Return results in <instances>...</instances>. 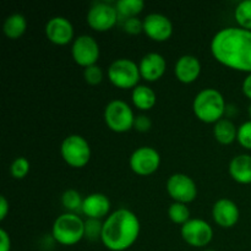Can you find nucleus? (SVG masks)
<instances>
[{"mask_svg": "<svg viewBox=\"0 0 251 251\" xmlns=\"http://www.w3.org/2000/svg\"><path fill=\"white\" fill-rule=\"evenodd\" d=\"M176 78L183 83H191L199 77L201 73V63L195 55L185 54L176 60L174 68Z\"/></svg>", "mask_w": 251, "mask_h": 251, "instance_id": "17", "label": "nucleus"}, {"mask_svg": "<svg viewBox=\"0 0 251 251\" xmlns=\"http://www.w3.org/2000/svg\"><path fill=\"white\" fill-rule=\"evenodd\" d=\"M211 53L223 65L251 74V31L242 27L220 29L211 41Z\"/></svg>", "mask_w": 251, "mask_h": 251, "instance_id": "1", "label": "nucleus"}, {"mask_svg": "<svg viewBox=\"0 0 251 251\" xmlns=\"http://www.w3.org/2000/svg\"><path fill=\"white\" fill-rule=\"evenodd\" d=\"M108 77L110 82L119 88H135L139 83L141 74L134 60L120 58L113 61L108 68Z\"/></svg>", "mask_w": 251, "mask_h": 251, "instance_id": "6", "label": "nucleus"}, {"mask_svg": "<svg viewBox=\"0 0 251 251\" xmlns=\"http://www.w3.org/2000/svg\"><path fill=\"white\" fill-rule=\"evenodd\" d=\"M83 78L90 85H98L103 80V70L100 69V66L96 65V64L95 65L87 66L83 70Z\"/></svg>", "mask_w": 251, "mask_h": 251, "instance_id": "29", "label": "nucleus"}, {"mask_svg": "<svg viewBox=\"0 0 251 251\" xmlns=\"http://www.w3.org/2000/svg\"><path fill=\"white\" fill-rule=\"evenodd\" d=\"M29 167H31V164H29V161L26 157H17L12 162L11 167H10V172H11V176L15 179H24L28 174Z\"/></svg>", "mask_w": 251, "mask_h": 251, "instance_id": "28", "label": "nucleus"}, {"mask_svg": "<svg viewBox=\"0 0 251 251\" xmlns=\"http://www.w3.org/2000/svg\"><path fill=\"white\" fill-rule=\"evenodd\" d=\"M11 249V240L5 229H0V251H10Z\"/></svg>", "mask_w": 251, "mask_h": 251, "instance_id": "33", "label": "nucleus"}, {"mask_svg": "<svg viewBox=\"0 0 251 251\" xmlns=\"http://www.w3.org/2000/svg\"><path fill=\"white\" fill-rule=\"evenodd\" d=\"M51 235L59 244L75 245L85 238V222L76 213H64L54 221Z\"/></svg>", "mask_w": 251, "mask_h": 251, "instance_id": "4", "label": "nucleus"}, {"mask_svg": "<svg viewBox=\"0 0 251 251\" xmlns=\"http://www.w3.org/2000/svg\"><path fill=\"white\" fill-rule=\"evenodd\" d=\"M132 172L139 176H151L161 164V156L153 147L141 146L135 150L129 159Z\"/></svg>", "mask_w": 251, "mask_h": 251, "instance_id": "10", "label": "nucleus"}, {"mask_svg": "<svg viewBox=\"0 0 251 251\" xmlns=\"http://www.w3.org/2000/svg\"><path fill=\"white\" fill-rule=\"evenodd\" d=\"M71 54L76 64L80 66L95 65L100 58V44L88 34H81L76 37L71 47Z\"/></svg>", "mask_w": 251, "mask_h": 251, "instance_id": "9", "label": "nucleus"}, {"mask_svg": "<svg viewBox=\"0 0 251 251\" xmlns=\"http://www.w3.org/2000/svg\"><path fill=\"white\" fill-rule=\"evenodd\" d=\"M234 17L242 28L251 31V0H243L237 5Z\"/></svg>", "mask_w": 251, "mask_h": 251, "instance_id": "25", "label": "nucleus"}, {"mask_svg": "<svg viewBox=\"0 0 251 251\" xmlns=\"http://www.w3.org/2000/svg\"><path fill=\"white\" fill-rule=\"evenodd\" d=\"M181 238L184 242L195 248H202L210 244L213 238V229L206 221L200 218L189 220L185 225L181 226Z\"/></svg>", "mask_w": 251, "mask_h": 251, "instance_id": "11", "label": "nucleus"}, {"mask_svg": "<svg viewBox=\"0 0 251 251\" xmlns=\"http://www.w3.org/2000/svg\"><path fill=\"white\" fill-rule=\"evenodd\" d=\"M124 29L130 34H139L144 31V21L137 17H130L124 22Z\"/></svg>", "mask_w": 251, "mask_h": 251, "instance_id": "31", "label": "nucleus"}, {"mask_svg": "<svg viewBox=\"0 0 251 251\" xmlns=\"http://www.w3.org/2000/svg\"><path fill=\"white\" fill-rule=\"evenodd\" d=\"M102 230H103V222L100 220H96V218H88L85 221V238L91 240V242H96V240L102 238Z\"/></svg>", "mask_w": 251, "mask_h": 251, "instance_id": "27", "label": "nucleus"}, {"mask_svg": "<svg viewBox=\"0 0 251 251\" xmlns=\"http://www.w3.org/2000/svg\"><path fill=\"white\" fill-rule=\"evenodd\" d=\"M140 221L132 211L119 208L103 222L100 242L110 251H124L134 245L140 234Z\"/></svg>", "mask_w": 251, "mask_h": 251, "instance_id": "2", "label": "nucleus"}, {"mask_svg": "<svg viewBox=\"0 0 251 251\" xmlns=\"http://www.w3.org/2000/svg\"><path fill=\"white\" fill-rule=\"evenodd\" d=\"M213 135L216 140L222 145H229L237 139L238 127L235 126L232 120L227 118H222L218 120L213 127Z\"/></svg>", "mask_w": 251, "mask_h": 251, "instance_id": "21", "label": "nucleus"}, {"mask_svg": "<svg viewBox=\"0 0 251 251\" xmlns=\"http://www.w3.org/2000/svg\"><path fill=\"white\" fill-rule=\"evenodd\" d=\"M237 140L244 149L251 150V120L243 123L238 127Z\"/></svg>", "mask_w": 251, "mask_h": 251, "instance_id": "30", "label": "nucleus"}, {"mask_svg": "<svg viewBox=\"0 0 251 251\" xmlns=\"http://www.w3.org/2000/svg\"><path fill=\"white\" fill-rule=\"evenodd\" d=\"M110 210V201L104 194L93 193L83 199L82 213H85L88 218H100L105 217Z\"/></svg>", "mask_w": 251, "mask_h": 251, "instance_id": "18", "label": "nucleus"}, {"mask_svg": "<svg viewBox=\"0 0 251 251\" xmlns=\"http://www.w3.org/2000/svg\"><path fill=\"white\" fill-rule=\"evenodd\" d=\"M104 122L113 131L125 132L134 127L135 115L125 100H113L105 105Z\"/></svg>", "mask_w": 251, "mask_h": 251, "instance_id": "7", "label": "nucleus"}, {"mask_svg": "<svg viewBox=\"0 0 251 251\" xmlns=\"http://www.w3.org/2000/svg\"><path fill=\"white\" fill-rule=\"evenodd\" d=\"M243 92L249 100H251V74H249L243 81Z\"/></svg>", "mask_w": 251, "mask_h": 251, "instance_id": "35", "label": "nucleus"}, {"mask_svg": "<svg viewBox=\"0 0 251 251\" xmlns=\"http://www.w3.org/2000/svg\"><path fill=\"white\" fill-rule=\"evenodd\" d=\"M9 212V202L5 196H0V221H4Z\"/></svg>", "mask_w": 251, "mask_h": 251, "instance_id": "34", "label": "nucleus"}, {"mask_svg": "<svg viewBox=\"0 0 251 251\" xmlns=\"http://www.w3.org/2000/svg\"><path fill=\"white\" fill-rule=\"evenodd\" d=\"M60 153L69 166L74 168H82L91 159V147L85 137L73 134L63 140Z\"/></svg>", "mask_w": 251, "mask_h": 251, "instance_id": "5", "label": "nucleus"}, {"mask_svg": "<svg viewBox=\"0 0 251 251\" xmlns=\"http://www.w3.org/2000/svg\"><path fill=\"white\" fill-rule=\"evenodd\" d=\"M131 100L135 107L141 110H150L157 102L156 92L146 85H137L132 90Z\"/></svg>", "mask_w": 251, "mask_h": 251, "instance_id": "20", "label": "nucleus"}, {"mask_svg": "<svg viewBox=\"0 0 251 251\" xmlns=\"http://www.w3.org/2000/svg\"><path fill=\"white\" fill-rule=\"evenodd\" d=\"M141 77L146 81H157L163 76L167 69V61L162 54L150 51L145 54L139 64Z\"/></svg>", "mask_w": 251, "mask_h": 251, "instance_id": "16", "label": "nucleus"}, {"mask_svg": "<svg viewBox=\"0 0 251 251\" xmlns=\"http://www.w3.org/2000/svg\"><path fill=\"white\" fill-rule=\"evenodd\" d=\"M134 127L140 132L149 131V130L152 127V120L145 114L137 115V117H135Z\"/></svg>", "mask_w": 251, "mask_h": 251, "instance_id": "32", "label": "nucleus"}, {"mask_svg": "<svg viewBox=\"0 0 251 251\" xmlns=\"http://www.w3.org/2000/svg\"><path fill=\"white\" fill-rule=\"evenodd\" d=\"M115 6L107 2H96L87 12V22L93 29L100 32L108 31L118 21Z\"/></svg>", "mask_w": 251, "mask_h": 251, "instance_id": "12", "label": "nucleus"}, {"mask_svg": "<svg viewBox=\"0 0 251 251\" xmlns=\"http://www.w3.org/2000/svg\"><path fill=\"white\" fill-rule=\"evenodd\" d=\"M239 208L234 201L229 199H220L212 207V217L222 228H232L239 221Z\"/></svg>", "mask_w": 251, "mask_h": 251, "instance_id": "15", "label": "nucleus"}, {"mask_svg": "<svg viewBox=\"0 0 251 251\" xmlns=\"http://www.w3.org/2000/svg\"><path fill=\"white\" fill-rule=\"evenodd\" d=\"M144 0H119L115 4V9H117L118 14L126 17V19L136 17L144 10Z\"/></svg>", "mask_w": 251, "mask_h": 251, "instance_id": "23", "label": "nucleus"}, {"mask_svg": "<svg viewBox=\"0 0 251 251\" xmlns=\"http://www.w3.org/2000/svg\"><path fill=\"white\" fill-rule=\"evenodd\" d=\"M249 117H250V120H251V103H250V105H249Z\"/></svg>", "mask_w": 251, "mask_h": 251, "instance_id": "36", "label": "nucleus"}, {"mask_svg": "<svg viewBox=\"0 0 251 251\" xmlns=\"http://www.w3.org/2000/svg\"><path fill=\"white\" fill-rule=\"evenodd\" d=\"M61 203H63L64 208H66L70 213H74L76 211L82 210L83 199L81 198V194L75 189H68L61 195Z\"/></svg>", "mask_w": 251, "mask_h": 251, "instance_id": "24", "label": "nucleus"}, {"mask_svg": "<svg viewBox=\"0 0 251 251\" xmlns=\"http://www.w3.org/2000/svg\"><path fill=\"white\" fill-rule=\"evenodd\" d=\"M205 251H216V250H212V249H207V250H205Z\"/></svg>", "mask_w": 251, "mask_h": 251, "instance_id": "37", "label": "nucleus"}, {"mask_svg": "<svg viewBox=\"0 0 251 251\" xmlns=\"http://www.w3.org/2000/svg\"><path fill=\"white\" fill-rule=\"evenodd\" d=\"M229 174L240 184H251V156L238 154L230 161Z\"/></svg>", "mask_w": 251, "mask_h": 251, "instance_id": "19", "label": "nucleus"}, {"mask_svg": "<svg viewBox=\"0 0 251 251\" xmlns=\"http://www.w3.org/2000/svg\"><path fill=\"white\" fill-rule=\"evenodd\" d=\"M167 191L174 202L189 203L198 196V186L193 178L184 173L172 174L167 180Z\"/></svg>", "mask_w": 251, "mask_h": 251, "instance_id": "8", "label": "nucleus"}, {"mask_svg": "<svg viewBox=\"0 0 251 251\" xmlns=\"http://www.w3.org/2000/svg\"><path fill=\"white\" fill-rule=\"evenodd\" d=\"M46 36L54 44H68L74 38L73 24L66 17H51L46 25Z\"/></svg>", "mask_w": 251, "mask_h": 251, "instance_id": "14", "label": "nucleus"}, {"mask_svg": "<svg viewBox=\"0 0 251 251\" xmlns=\"http://www.w3.org/2000/svg\"><path fill=\"white\" fill-rule=\"evenodd\" d=\"M27 29V20L22 14H12L5 19L2 25V31L5 36L10 39H17L26 32Z\"/></svg>", "mask_w": 251, "mask_h": 251, "instance_id": "22", "label": "nucleus"}, {"mask_svg": "<svg viewBox=\"0 0 251 251\" xmlns=\"http://www.w3.org/2000/svg\"><path fill=\"white\" fill-rule=\"evenodd\" d=\"M168 216L176 225H185L190 220V210L185 203L173 202L168 208Z\"/></svg>", "mask_w": 251, "mask_h": 251, "instance_id": "26", "label": "nucleus"}, {"mask_svg": "<svg viewBox=\"0 0 251 251\" xmlns=\"http://www.w3.org/2000/svg\"><path fill=\"white\" fill-rule=\"evenodd\" d=\"M144 32L151 39L157 42L167 41L173 33V24L166 15L152 12L144 20Z\"/></svg>", "mask_w": 251, "mask_h": 251, "instance_id": "13", "label": "nucleus"}, {"mask_svg": "<svg viewBox=\"0 0 251 251\" xmlns=\"http://www.w3.org/2000/svg\"><path fill=\"white\" fill-rule=\"evenodd\" d=\"M193 109L203 123H217L225 115L227 104L222 93L216 88H205L194 98Z\"/></svg>", "mask_w": 251, "mask_h": 251, "instance_id": "3", "label": "nucleus"}]
</instances>
